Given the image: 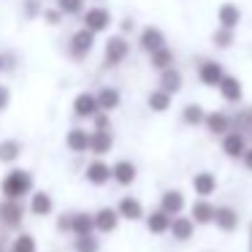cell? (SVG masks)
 I'll return each mask as SVG.
<instances>
[{
    "instance_id": "31",
    "label": "cell",
    "mask_w": 252,
    "mask_h": 252,
    "mask_svg": "<svg viewBox=\"0 0 252 252\" xmlns=\"http://www.w3.org/2000/svg\"><path fill=\"white\" fill-rule=\"evenodd\" d=\"M182 117H185V122H190V125H198V122L206 120V114H203V109L198 103H190L185 106V111H182Z\"/></svg>"
},
{
    "instance_id": "16",
    "label": "cell",
    "mask_w": 252,
    "mask_h": 252,
    "mask_svg": "<svg viewBox=\"0 0 252 252\" xmlns=\"http://www.w3.org/2000/svg\"><path fill=\"white\" fill-rule=\"evenodd\" d=\"M117 212H120V217H127V220H138L144 214V206L138 203V198L133 195H125L120 201V206H117Z\"/></svg>"
},
{
    "instance_id": "2",
    "label": "cell",
    "mask_w": 252,
    "mask_h": 252,
    "mask_svg": "<svg viewBox=\"0 0 252 252\" xmlns=\"http://www.w3.org/2000/svg\"><path fill=\"white\" fill-rule=\"evenodd\" d=\"M198 76H201V82L206 84V87H220L225 79V71L222 65H220L217 60H206L201 68H198Z\"/></svg>"
},
{
    "instance_id": "19",
    "label": "cell",
    "mask_w": 252,
    "mask_h": 252,
    "mask_svg": "<svg viewBox=\"0 0 252 252\" xmlns=\"http://www.w3.org/2000/svg\"><path fill=\"white\" fill-rule=\"evenodd\" d=\"M111 133L109 130H95L93 133V138H90V149H93L95 155H106L111 149Z\"/></svg>"
},
{
    "instance_id": "15",
    "label": "cell",
    "mask_w": 252,
    "mask_h": 252,
    "mask_svg": "<svg viewBox=\"0 0 252 252\" xmlns=\"http://www.w3.org/2000/svg\"><path fill=\"white\" fill-rule=\"evenodd\" d=\"M171 222H174V220H171L168 214L163 212V209H158V212H152V214L147 217L149 233H165V230H171Z\"/></svg>"
},
{
    "instance_id": "23",
    "label": "cell",
    "mask_w": 252,
    "mask_h": 252,
    "mask_svg": "<svg viewBox=\"0 0 252 252\" xmlns=\"http://www.w3.org/2000/svg\"><path fill=\"white\" fill-rule=\"evenodd\" d=\"M220 93H222L225 100H230V103H236V100L241 98V82L233 76H225L222 84H220Z\"/></svg>"
},
{
    "instance_id": "27",
    "label": "cell",
    "mask_w": 252,
    "mask_h": 252,
    "mask_svg": "<svg viewBox=\"0 0 252 252\" xmlns=\"http://www.w3.org/2000/svg\"><path fill=\"white\" fill-rule=\"evenodd\" d=\"M90 138H93V136H87L84 130H79V127H76V130L68 133V147H71L73 152H84V149H90Z\"/></svg>"
},
{
    "instance_id": "11",
    "label": "cell",
    "mask_w": 252,
    "mask_h": 252,
    "mask_svg": "<svg viewBox=\"0 0 252 252\" xmlns=\"http://www.w3.org/2000/svg\"><path fill=\"white\" fill-rule=\"evenodd\" d=\"M222 149L225 155H230V158H244L247 155V141L241 133H228V136L222 138Z\"/></svg>"
},
{
    "instance_id": "13",
    "label": "cell",
    "mask_w": 252,
    "mask_h": 252,
    "mask_svg": "<svg viewBox=\"0 0 252 252\" xmlns=\"http://www.w3.org/2000/svg\"><path fill=\"white\" fill-rule=\"evenodd\" d=\"M206 127L212 133H217V136H228L230 130V117L222 114V111H212V114H206Z\"/></svg>"
},
{
    "instance_id": "42",
    "label": "cell",
    "mask_w": 252,
    "mask_h": 252,
    "mask_svg": "<svg viewBox=\"0 0 252 252\" xmlns=\"http://www.w3.org/2000/svg\"><path fill=\"white\" fill-rule=\"evenodd\" d=\"M241 117H244V122H247V125H250V122H252V109H250V111H244V114H241Z\"/></svg>"
},
{
    "instance_id": "30",
    "label": "cell",
    "mask_w": 252,
    "mask_h": 252,
    "mask_svg": "<svg viewBox=\"0 0 252 252\" xmlns=\"http://www.w3.org/2000/svg\"><path fill=\"white\" fill-rule=\"evenodd\" d=\"M19 158V144L17 141H3L0 144V160L3 163H14Z\"/></svg>"
},
{
    "instance_id": "26",
    "label": "cell",
    "mask_w": 252,
    "mask_h": 252,
    "mask_svg": "<svg viewBox=\"0 0 252 252\" xmlns=\"http://www.w3.org/2000/svg\"><path fill=\"white\" fill-rule=\"evenodd\" d=\"M30 209H33L35 214H49L52 212V198L49 192H33V198H30Z\"/></svg>"
},
{
    "instance_id": "43",
    "label": "cell",
    "mask_w": 252,
    "mask_h": 252,
    "mask_svg": "<svg viewBox=\"0 0 252 252\" xmlns=\"http://www.w3.org/2000/svg\"><path fill=\"white\" fill-rule=\"evenodd\" d=\"M0 65H3V60H0Z\"/></svg>"
},
{
    "instance_id": "40",
    "label": "cell",
    "mask_w": 252,
    "mask_h": 252,
    "mask_svg": "<svg viewBox=\"0 0 252 252\" xmlns=\"http://www.w3.org/2000/svg\"><path fill=\"white\" fill-rule=\"evenodd\" d=\"M46 19H49V22H60V14H55V11H49V14H46Z\"/></svg>"
},
{
    "instance_id": "32",
    "label": "cell",
    "mask_w": 252,
    "mask_h": 252,
    "mask_svg": "<svg viewBox=\"0 0 252 252\" xmlns=\"http://www.w3.org/2000/svg\"><path fill=\"white\" fill-rule=\"evenodd\" d=\"M171 63H174V55H171L168 49H160V52H155V55H152V65H155V68H160V73L168 71Z\"/></svg>"
},
{
    "instance_id": "9",
    "label": "cell",
    "mask_w": 252,
    "mask_h": 252,
    "mask_svg": "<svg viewBox=\"0 0 252 252\" xmlns=\"http://www.w3.org/2000/svg\"><path fill=\"white\" fill-rule=\"evenodd\" d=\"M117 222H120V212L117 209H98L95 212V228L100 233H111L117 228Z\"/></svg>"
},
{
    "instance_id": "7",
    "label": "cell",
    "mask_w": 252,
    "mask_h": 252,
    "mask_svg": "<svg viewBox=\"0 0 252 252\" xmlns=\"http://www.w3.org/2000/svg\"><path fill=\"white\" fill-rule=\"evenodd\" d=\"M127 57V41L122 35H114V38L106 41V63H122Z\"/></svg>"
},
{
    "instance_id": "10",
    "label": "cell",
    "mask_w": 252,
    "mask_h": 252,
    "mask_svg": "<svg viewBox=\"0 0 252 252\" xmlns=\"http://www.w3.org/2000/svg\"><path fill=\"white\" fill-rule=\"evenodd\" d=\"M93 41H95V33H90L87 28L79 30V33H73V38H71V52L76 57H84L90 49H93Z\"/></svg>"
},
{
    "instance_id": "5",
    "label": "cell",
    "mask_w": 252,
    "mask_h": 252,
    "mask_svg": "<svg viewBox=\"0 0 252 252\" xmlns=\"http://www.w3.org/2000/svg\"><path fill=\"white\" fill-rule=\"evenodd\" d=\"M111 22L109 11L106 8H90L87 14H84V25H87L90 33H100V30H106Z\"/></svg>"
},
{
    "instance_id": "8",
    "label": "cell",
    "mask_w": 252,
    "mask_h": 252,
    "mask_svg": "<svg viewBox=\"0 0 252 252\" xmlns=\"http://www.w3.org/2000/svg\"><path fill=\"white\" fill-rule=\"evenodd\" d=\"M185 192L182 190H165L163 198H160V209H163L165 214H179L182 209H185Z\"/></svg>"
},
{
    "instance_id": "28",
    "label": "cell",
    "mask_w": 252,
    "mask_h": 252,
    "mask_svg": "<svg viewBox=\"0 0 252 252\" xmlns=\"http://www.w3.org/2000/svg\"><path fill=\"white\" fill-rule=\"evenodd\" d=\"M98 103H100V109H117L120 106V93H117L114 87H106V90H100L98 93Z\"/></svg>"
},
{
    "instance_id": "33",
    "label": "cell",
    "mask_w": 252,
    "mask_h": 252,
    "mask_svg": "<svg viewBox=\"0 0 252 252\" xmlns=\"http://www.w3.org/2000/svg\"><path fill=\"white\" fill-rule=\"evenodd\" d=\"M11 252H35V239L30 233H22L17 241H14V250Z\"/></svg>"
},
{
    "instance_id": "36",
    "label": "cell",
    "mask_w": 252,
    "mask_h": 252,
    "mask_svg": "<svg viewBox=\"0 0 252 252\" xmlns=\"http://www.w3.org/2000/svg\"><path fill=\"white\" fill-rule=\"evenodd\" d=\"M60 8L65 14H79L82 11V0H60Z\"/></svg>"
},
{
    "instance_id": "21",
    "label": "cell",
    "mask_w": 252,
    "mask_h": 252,
    "mask_svg": "<svg viewBox=\"0 0 252 252\" xmlns=\"http://www.w3.org/2000/svg\"><path fill=\"white\" fill-rule=\"evenodd\" d=\"M239 19H241V14H239V8H236L233 3L220 6V25H222L225 30H233L236 25H239Z\"/></svg>"
},
{
    "instance_id": "39",
    "label": "cell",
    "mask_w": 252,
    "mask_h": 252,
    "mask_svg": "<svg viewBox=\"0 0 252 252\" xmlns=\"http://www.w3.org/2000/svg\"><path fill=\"white\" fill-rule=\"evenodd\" d=\"M244 165L252 171V149H247V155H244Z\"/></svg>"
},
{
    "instance_id": "25",
    "label": "cell",
    "mask_w": 252,
    "mask_h": 252,
    "mask_svg": "<svg viewBox=\"0 0 252 252\" xmlns=\"http://www.w3.org/2000/svg\"><path fill=\"white\" fill-rule=\"evenodd\" d=\"M192 187H195V192H198L201 198H206V195H212V192H214L217 182H214L212 174H195V179H192Z\"/></svg>"
},
{
    "instance_id": "6",
    "label": "cell",
    "mask_w": 252,
    "mask_h": 252,
    "mask_svg": "<svg viewBox=\"0 0 252 252\" xmlns=\"http://www.w3.org/2000/svg\"><path fill=\"white\" fill-rule=\"evenodd\" d=\"M22 222V206L17 201H6L0 203V225H6V228H17Z\"/></svg>"
},
{
    "instance_id": "38",
    "label": "cell",
    "mask_w": 252,
    "mask_h": 252,
    "mask_svg": "<svg viewBox=\"0 0 252 252\" xmlns=\"http://www.w3.org/2000/svg\"><path fill=\"white\" fill-rule=\"evenodd\" d=\"M8 106V87H3V84H0V111L6 109Z\"/></svg>"
},
{
    "instance_id": "17",
    "label": "cell",
    "mask_w": 252,
    "mask_h": 252,
    "mask_svg": "<svg viewBox=\"0 0 252 252\" xmlns=\"http://www.w3.org/2000/svg\"><path fill=\"white\" fill-rule=\"evenodd\" d=\"M71 230H73V233H79V236H93V230H95V214H73Z\"/></svg>"
},
{
    "instance_id": "20",
    "label": "cell",
    "mask_w": 252,
    "mask_h": 252,
    "mask_svg": "<svg viewBox=\"0 0 252 252\" xmlns=\"http://www.w3.org/2000/svg\"><path fill=\"white\" fill-rule=\"evenodd\" d=\"M214 214H217V209H214L212 203H206V201L192 203V222L206 225V222H212V220H214Z\"/></svg>"
},
{
    "instance_id": "14",
    "label": "cell",
    "mask_w": 252,
    "mask_h": 252,
    "mask_svg": "<svg viewBox=\"0 0 252 252\" xmlns=\"http://www.w3.org/2000/svg\"><path fill=\"white\" fill-rule=\"evenodd\" d=\"M163 41H165V38H163V33H160L158 28H147V30L141 33V46L149 52V55H155V52L165 49Z\"/></svg>"
},
{
    "instance_id": "4",
    "label": "cell",
    "mask_w": 252,
    "mask_h": 252,
    "mask_svg": "<svg viewBox=\"0 0 252 252\" xmlns=\"http://www.w3.org/2000/svg\"><path fill=\"white\" fill-rule=\"evenodd\" d=\"M98 109H100L98 95H93V93H82L76 100H73V111H76V117H95Z\"/></svg>"
},
{
    "instance_id": "37",
    "label": "cell",
    "mask_w": 252,
    "mask_h": 252,
    "mask_svg": "<svg viewBox=\"0 0 252 252\" xmlns=\"http://www.w3.org/2000/svg\"><path fill=\"white\" fill-rule=\"evenodd\" d=\"M93 120H95V130H109V117H106L103 111H98Z\"/></svg>"
},
{
    "instance_id": "22",
    "label": "cell",
    "mask_w": 252,
    "mask_h": 252,
    "mask_svg": "<svg viewBox=\"0 0 252 252\" xmlns=\"http://www.w3.org/2000/svg\"><path fill=\"white\" fill-rule=\"evenodd\" d=\"M179 87H182V73H176L174 68H168V71L160 73V90H163V93L174 95Z\"/></svg>"
},
{
    "instance_id": "12",
    "label": "cell",
    "mask_w": 252,
    "mask_h": 252,
    "mask_svg": "<svg viewBox=\"0 0 252 252\" xmlns=\"http://www.w3.org/2000/svg\"><path fill=\"white\" fill-rule=\"evenodd\" d=\"M87 179L93 182V185H106V182L111 179V168L103 160H93V163L87 165Z\"/></svg>"
},
{
    "instance_id": "24",
    "label": "cell",
    "mask_w": 252,
    "mask_h": 252,
    "mask_svg": "<svg viewBox=\"0 0 252 252\" xmlns=\"http://www.w3.org/2000/svg\"><path fill=\"white\" fill-rule=\"evenodd\" d=\"M192 228H195V222H192L190 217H176L174 222H171V233L176 236L179 241H187L192 236Z\"/></svg>"
},
{
    "instance_id": "18",
    "label": "cell",
    "mask_w": 252,
    "mask_h": 252,
    "mask_svg": "<svg viewBox=\"0 0 252 252\" xmlns=\"http://www.w3.org/2000/svg\"><path fill=\"white\" fill-rule=\"evenodd\" d=\"M214 222H217V228H222V230H233L236 222H239V217H236V209L220 206L217 214H214Z\"/></svg>"
},
{
    "instance_id": "35",
    "label": "cell",
    "mask_w": 252,
    "mask_h": 252,
    "mask_svg": "<svg viewBox=\"0 0 252 252\" xmlns=\"http://www.w3.org/2000/svg\"><path fill=\"white\" fill-rule=\"evenodd\" d=\"M214 44L217 46H230L233 44V30H217V33H214Z\"/></svg>"
},
{
    "instance_id": "3",
    "label": "cell",
    "mask_w": 252,
    "mask_h": 252,
    "mask_svg": "<svg viewBox=\"0 0 252 252\" xmlns=\"http://www.w3.org/2000/svg\"><path fill=\"white\" fill-rule=\"evenodd\" d=\"M111 179L117 182V185H133L136 182V165L130 163V160H117L114 165H111Z\"/></svg>"
},
{
    "instance_id": "29",
    "label": "cell",
    "mask_w": 252,
    "mask_h": 252,
    "mask_svg": "<svg viewBox=\"0 0 252 252\" xmlns=\"http://www.w3.org/2000/svg\"><path fill=\"white\" fill-rule=\"evenodd\" d=\"M171 106V95L163 93V90H155L152 95H149V109L152 111H165Z\"/></svg>"
},
{
    "instance_id": "1",
    "label": "cell",
    "mask_w": 252,
    "mask_h": 252,
    "mask_svg": "<svg viewBox=\"0 0 252 252\" xmlns=\"http://www.w3.org/2000/svg\"><path fill=\"white\" fill-rule=\"evenodd\" d=\"M30 187H33V176H30L28 171H22V168H14V171H8V174L3 176V195H6L8 201L22 198L25 192H30Z\"/></svg>"
},
{
    "instance_id": "34",
    "label": "cell",
    "mask_w": 252,
    "mask_h": 252,
    "mask_svg": "<svg viewBox=\"0 0 252 252\" xmlns=\"http://www.w3.org/2000/svg\"><path fill=\"white\" fill-rule=\"evenodd\" d=\"M76 252H98V239H95V236H79Z\"/></svg>"
},
{
    "instance_id": "41",
    "label": "cell",
    "mask_w": 252,
    "mask_h": 252,
    "mask_svg": "<svg viewBox=\"0 0 252 252\" xmlns=\"http://www.w3.org/2000/svg\"><path fill=\"white\" fill-rule=\"evenodd\" d=\"M38 8H35V0H28V14H35Z\"/></svg>"
}]
</instances>
